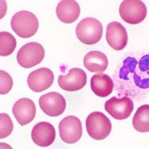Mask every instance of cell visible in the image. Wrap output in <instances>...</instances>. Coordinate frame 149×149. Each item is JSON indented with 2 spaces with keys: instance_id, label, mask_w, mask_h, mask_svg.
I'll return each mask as SVG.
<instances>
[{
  "instance_id": "11",
  "label": "cell",
  "mask_w": 149,
  "mask_h": 149,
  "mask_svg": "<svg viewBox=\"0 0 149 149\" xmlns=\"http://www.w3.org/2000/svg\"><path fill=\"white\" fill-rule=\"evenodd\" d=\"M106 37L108 44L116 51L125 48L128 41L125 28L118 22H112L108 24Z\"/></svg>"
},
{
  "instance_id": "17",
  "label": "cell",
  "mask_w": 149,
  "mask_h": 149,
  "mask_svg": "<svg viewBox=\"0 0 149 149\" xmlns=\"http://www.w3.org/2000/svg\"><path fill=\"white\" fill-rule=\"evenodd\" d=\"M137 72L139 74L134 76V81L136 86L142 89L149 88V54L143 56L139 63Z\"/></svg>"
},
{
  "instance_id": "16",
  "label": "cell",
  "mask_w": 149,
  "mask_h": 149,
  "mask_svg": "<svg viewBox=\"0 0 149 149\" xmlns=\"http://www.w3.org/2000/svg\"><path fill=\"white\" fill-rule=\"evenodd\" d=\"M108 60L102 52L92 51L86 54L84 58V65L89 71L95 73H102L108 66Z\"/></svg>"
},
{
  "instance_id": "18",
  "label": "cell",
  "mask_w": 149,
  "mask_h": 149,
  "mask_svg": "<svg viewBox=\"0 0 149 149\" xmlns=\"http://www.w3.org/2000/svg\"><path fill=\"white\" fill-rule=\"evenodd\" d=\"M134 128L139 132H149V104L140 106L132 119Z\"/></svg>"
},
{
  "instance_id": "7",
  "label": "cell",
  "mask_w": 149,
  "mask_h": 149,
  "mask_svg": "<svg viewBox=\"0 0 149 149\" xmlns=\"http://www.w3.org/2000/svg\"><path fill=\"white\" fill-rule=\"evenodd\" d=\"M39 104L44 112L51 117H57L63 114L66 107L65 98L56 92L42 95L40 98Z\"/></svg>"
},
{
  "instance_id": "2",
  "label": "cell",
  "mask_w": 149,
  "mask_h": 149,
  "mask_svg": "<svg viewBox=\"0 0 149 149\" xmlns=\"http://www.w3.org/2000/svg\"><path fill=\"white\" fill-rule=\"evenodd\" d=\"M103 32L101 22L93 17L82 19L76 28V34L78 40L87 45L97 43L102 38Z\"/></svg>"
},
{
  "instance_id": "8",
  "label": "cell",
  "mask_w": 149,
  "mask_h": 149,
  "mask_svg": "<svg viewBox=\"0 0 149 149\" xmlns=\"http://www.w3.org/2000/svg\"><path fill=\"white\" fill-rule=\"evenodd\" d=\"M107 112L117 120H123L130 117L134 109V103L128 97L118 98L113 97L104 104Z\"/></svg>"
},
{
  "instance_id": "10",
  "label": "cell",
  "mask_w": 149,
  "mask_h": 149,
  "mask_svg": "<svg viewBox=\"0 0 149 149\" xmlns=\"http://www.w3.org/2000/svg\"><path fill=\"white\" fill-rule=\"evenodd\" d=\"M54 79V73L52 70L42 68L32 72L29 74L28 84L33 91L40 93L50 87Z\"/></svg>"
},
{
  "instance_id": "21",
  "label": "cell",
  "mask_w": 149,
  "mask_h": 149,
  "mask_svg": "<svg viewBox=\"0 0 149 149\" xmlns=\"http://www.w3.org/2000/svg\"><path fill=\"white\" fill-rule=\"evenodd\" d=\"M1 74V94H6L13 87V82L10 74L4 70L0 71Z\"/></svg>"
},
{
  "instance_id": "4",
  "label": "cell",
  "mask_w": 149,
  "mask_h": 149,
  "mask_svg": "<svg viewBox=\"0 0 149 149\" xmlns=\"http://www.w3.org/2000/svg\"><path fill=\"white\" fill-rule=\"evenodd\" d=\"M45 56L44 48L40 43L31 42L22 46L17 52L18 63L24 68H31L38 65Z\"/></svg>"
},
{
  "instance_id": "13",
  "label": "cell",
  "mask_w": 149,
  "mask_h": 149,
  "mask_svg": "<svg viewBox=\"0 0 149 149\" xmlns=\"http://www.w3.org/2000/svg\"><path fill=\"white\" fill-rule=\"evenodd\" d=\"M13 113L21 126L26 125L32 122L35 117V104L29 98L19 99L13 106Z\"/></svg>"
},
{
  "instance_id": "3",
  "label": "cell",
  "mask_w": 149,
  "mask_h": 149,
  "mask_svg": "<svg viewBox=\"0 0 149 149\" xmlns=\"http://www.w3.org/2000/svg\"><path fill=\"white\" fill-rule=\"evenodd\" d=\"M86 127L91 137L96 140L105 139L111 130L110 119L100 111H94L86 120Z\"/></svg>"
},
{
  "instance_id": "1",
  "label": "cell",
  "mask_w": 149,
  "mask_h": 149,
  "mask_svg": "<svg viewBox=\"0 0 149 149\" xmlns=\"http://www.w3.org/2000/svg\"><path fill=\"white\" fill-rule=\"evenodd\" d=\"M11 26L19 36L28 38L36 33L39 28V22L36 16L31 12L20 11L12 17Z\"/></svg>"
},
{
  "instance_id": "15",
  "label": "cell",
  "mask_w": 149,
  "mask_h": 149,
  "mask_svg": "<svg viewBox=\"0 0 149 149\" xmlns=\"http://www.w3.org/2000/svg\"><path fill=\"white\" fill-rule=\"evenodd\" d=\"M113 82L106 74H95L91 79V87L94 93L98 97H106L113 91Z\"/></svg>"
},
{
  "instance_id": "9",
  "label": "cell",
  "mask_w": 149,
  "mask_h": 149,
  "mask_svg": "<svg viewBox=\"0 0 149 149\" xmlns=\"http://www.w3.org/2000/svg\"><path fill=\"white\" fill-rule=\"evenodd\" d=\"M87 76L81 69L72 68L66 75H60L58 83L60 87L67 91H77L83 88L86 84Z\"/></svg>"
},
{
  "instance_id": "6",
  "label": "cell",
  "mask_w": 149,
  "mask_h": 149,
  "mask_svg": "<svg viewBox=\"0 0 149 149\" xmlns=\"http://www.w3.org/2000/svg\"><path fill=\"white\" fill-rule=\"evenodd\" d=\"M61 139L68 144L78 142L82 135V123L79 118L69 116L62 119L59 123Z\"/></svg>"
},
{
  "instance_id": "5",
  "label": "cell",
  "mask_w": 149,
  "mask_h": 149,
  "mask_svg": "<svg viewBox=\"0 0 149 149\" xmlns=\"http://www.w3.org/2000/svg\"><path fill=\"white\" fill-rule=\"evenodd\" d=\"M147 7L140 0H125L119 6V14L123 21L131 24H139L147 16Z\"/></svg>"
},
{
  "instance_id": "12",
  "label": "cell",
  "mask_w": 149,
  "mask_h": 149,
  "mask_svg": "<svg viewBox=\"0 0 149 149\" xmlns=\"http://www.w3.org/2000/svg\"><path fill=\"white\" fill-rule=\"evenodd\" d=\"M56 130L50 123L41 122L33 127L31 136L33 143L41 147L52 145L56 139Z\"/></svg>"
},
{
  "instance_id": "20",
  "label": "cell",
  "mask_w": 149,
  "mask_h": 149,
  "mask_svg": "<svg viewBox=\"0 0 149 149\" xmlns=\"http://www.w3.org/2000/svg\"><path fill=\"white\" fill-rule=\"evenodd\" d=\"M1 132L0 139H3L9 136L13 130V123L10 117L6 113H1Z\"/></svg>"
},
{
  "instance_id": "19",
  "label": "cell",
  "mask_w": 149,
  "mask_h": 149,
  "mask_svg": "<svg viewBox=\"0 0 149 149\" xmlns=\"http://www.w3.org/2000/svg\"><path fill=\"white\" fill-rule=\"evenodd\" d=\"M0 42V55L7 56L13 53L16 47V40L13 35L7 32H1Z\"/></svg>"
},
{
  "instance_id": "14",
  "label": "cell",
  "mask_w": 149,
  "mask_h": 149,
  "mask_svg": "<svg viewBox=\"0 0 149 149\" xmlns=\"http://www.w3.org/2000/svg\"><path fill=\"white\" fill-rule=\"evenodd\" d=\"M79 4L74 0H63L57 5L56 15L58 19L65 23L75 22L80 15Z\"/></svg>"
}]
</instances>
